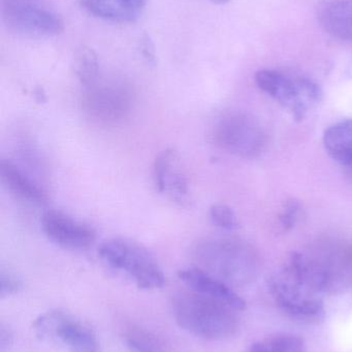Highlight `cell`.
<instances>
[{"label":"cell","instance_id":"22","mask_svg":"<svg viewBox=\"0 0 352 352\" xmlns=\"http://www.w3.org/2000/svg\"><path fill=\"white\" fill-rule=\"evenodd\" d=\"M22 289V281L14 273L2 269L0 273V296L1 298L16 295Z\"/></svg>","mask_w":352,"mask_h":352},{"label":"cell","instance_id":"12","mask_svg":"<svg viewBox=\"0 0 352 352\" xmlns=\"http://www.w3.org/2000/svg\"><path fill=\"white\" fill-rule=\"evenodd\" d=\"M330 283L331 293L352 283V244L332 242L310 252Z\"/></svg>","mask_w":352,"mask_h":352},{"label":"cell","instance_id":"14","mask_svg":"<svg viewBox=\"0 0 352 352\" xmlns=\"http://www.w3.org/2000/svg\"><path fill=\"white\" fill-rule=\"evenodd\" d=\"M89 14L114 23H134L142 16L147 0H80Z\"/></svg>","mask_w":352,"mask_h":352},{"label":"cell","instance_id":"16","mask_svg":"<svg viewBox=\"0 0 352 352\" xmlns=\"http://www.w3.org/2000/svg\"><path fill=\"white\" fill-rule=\"evenodd\" d=\"M0 176L4 186L18 198L37 205L48 202L47 192L12 161H1Z\"/></svg>","mask_w":352,"mask_h":352},{"label":"cell","instance_id":"17","mask_svg":"<svg viewBox=\"0 0 352 352\" xmlns=\"http://www.w3.org/2000/svg\"><path fill=\"white\" fill-rule=\"evenodd\" d=\"M324 144L336 162L352 171V119L330 126L324 131Z\"/></svg>","mask_w":352,"mask_h":352},{"label":"cell","instance_id":"24","mask_svg":"<svg viewBox=\"0 0 352 352\" xmlns=\"http://www.w3.org/2000/svg\"><path fill=\"white\" fill-rule=\"evenodd\" d=\"M12 340H14V337H12V331L1 324L0 326V351H8L12 346Z\"/></svg>","mask_w":352,"mask_h":352},{"label":"cell","instance_id":"1","mask_svg":"<svg viewBox=\"0 0 352 352\" xmlns=\"http://www.w3.org/2000/svg\"><path fill=\"white\" fill-rule=\"evenodd\" d=\"M192 254L198 268L231 287L250 285L260 273L256 250L236 238H205L194 245Z\"/></svg>","mask_w":352,"mask_h":352},{"label":"cell","instance_id":"11","mask_svg":"<svg viewBox=\"0 0 352 352\" xmlns=\"http://www.w3.org/2000/svg\"><path fill=\"white\" fill-rule=\"evenodd\" d=\"M41 223V230L48 239L65 250H87L96 240L97 234L94 228L62 211H45Z\"/></svg>","mask_w":352,"mask_h":352},{"label":"cell","instance_id":"18","mask_svg":"<svg viewBox=\"0 0 352 352\" xmlns=\"http://www.w3.org/2000/svg\"><path fill=\"white\" fill-rule=\"evenodd\" d=\"M122 338L130 352H167L161 337L136 324L126 327Z\"/></svg>","mask_w":352,"mask_h":352},{"label":"cell","instance_id":"3","mask_svg":"<svg viewBox=\"0 0 352 352\" xmlns=\"http://www.w3.org/2000/svg\"><path fill=\"white\" fill-rule=\"evenodd\" d=\"M99 256L114 270L127 274L138 289L152 291L165 287L163 269L152 254L138 242L127 238H111L99 245Z\"/></svg>","mask_w":352,"mask_h":352},{"label":"cell","instance_id":"4","mask_svg":"<svg viewBox=\"0 0 352 352\" xmlns=\"http://www.w3.org/2000/svg\"><path fill=\"white\" fill-rule=\"evenodd\" d=\"M256 84L298 120L304 119L322 99L320 85L302 74L278 69L256 72Z\"/></svg>","mask_w":352,"mask_h":352},{"label":"cell","instance_id":"5","mask_svg":"<svg viewBox=\"0 0 352 352\" xmlns=\"http://www.w3.org/2000/svg\"><path fill=\"white\" fill-rule=\"evenodd\" d=\"M270 291L279 310L293 320L320 324L326 318L322 295L300 280L287 267L271 278Z\"/></svg>","mask_w":352,"mask_h":352},{"label":"cell","instance_id":"23","mask_svg":"<svg viewBox=\"0 0 352 352\" xmlns=\"http://www.w3.org/2000/svg\"><path fill=\"white\" fill-rule=\"evenodd\" d=\"M300 204L296 201L291 200L285 204L282 212L279 215L281 226L284 230H291L295 227L298 219H299Z\"/></svg>","mask_w":352,"mask_h":352},{"label":"cell","instance_id":"25","mask_svg":"<svg viewBox=\"0 0 352 352\" xmlns=\"http://www.w3.org/2000/svg\"><path fill=\"white\" fill-rule=\"evenodd\" d=\"M144 43H143V55L145 56V58H146L147 60H148L149 62H151V63H153V62L155 61V51H154V47H153V45H151L150 39L147 37L146 39H144Z\"/></svg>","mask_w":352,"mask_h":352},{"label":"cell","instance_id":"21","mask_svg":"<svg viewBox=\"0 0 352 352\" xmlns=\"http://www.w3.org/2000/svg\"><path fill=\"white\" fill-rule=\"evenodd\" d=\"M211 221L217 227L227 231H235L240 227L237 215L234 212L231 207L225 204H214L211 206L210 211Z\"/></svg>","mask_w":352,"mask_h":352},{"label":"cell","instance_id":"19","mask_svg":"<svg viewBox=\"0 0 352 352\" xmlns=\"http://www.w3.org/2000/svg\"><path fill=\"white\" fill-rule=\"evenodd\" d=\"M74 70L84 89L90 88L101 80L99 57L91 47L86 45L76 52Z\"/></svg>","mask_w":352,"mask_h":352},{"label":"cell","instance_id":"7","mask_svg":"<svg viewBox=\"0 0 352 352\" xmlns=\"http://www.w3.org/2000/svg\"><path fill=\"white\" fill-rule=\"evenodd\" d=\"M215 144L225 152L254 158L266 148L265 130L256 119L241 111H227L220 116L213 127Z\"/></svg>","mask_w":352,"mask_h":352},{"label":"cell","instance_id":"13","mask_svg":"<svg viewBox=\"0 0 352 352\" xmlns=\"http://www.w3.org/2000/svg\"><path fill=\"white\" fill-rule=\"evenodd\" d=\"M178 276L196 293L222 302L238 311L246 309V302L234 291L233 287L198 267L182 269L178 272Z\"/></svg>","mask_w":352,"mask_h":352},{"label":"cell","instance_id":"9","mask_svg":"<svg viewBox=\"0 0 352 352\" xmlns=\"http://www.w3.org/2000/svg\"><path fill=\"white\" fill-rule=\"evenodd\" d=\"M83 104L93 119L103 123H115L132 111L134 94L123 82L99 80L90 88L85 89Z\"/></svg>","mask_w":352,"mask_h":352},{"label":"cell","instance_id":"20","mask_svg":"<svg viewBox=\"0 0 352 352\" xmlns=\"http://www.w3.org/2000/svg\"><path fill=\"white\" fill-rule=\"evenodd\" d=\"M305 343L299 336L276 334L253 343L248 352H305Z\"/></svg>","mask_w":352,"mask_h":352},{"label":"cell","instance_id":"6","mask_svg":"<svg viewBox=\"0 0 352 352\" xmlns=\"http://www.w3.org/2000/svg\"><path fill=\"white\" fill-rule=\"evenodd\" d=\"M1 16L6 28L22 36H56L64 29L61 16L45 0H1Z\"/></svg>","mask_w":352,"mask_h":352},{"label":"cell","instance_id":"10","mask_svg":"<svg viewBox=\"0 0 352 352\" xmlns=\"http://www.w3.org/2000/svg\"><path fill=\"white\" fill-rule=\"evenodd\" d=\"M153 184L161 194L165 195L179 206H189L191 202L187 173L179 153L167 148L157 155L152 166Z\"/></svg>","mask_w":352,"mask_h":352},{"label":"cell","instance_id":"15","mask_svg":"<svg viewBox=\"0 0 352 352\" xmlns=\"http://www.w3.org/2000/svg\"><path fill=\"white\" fill-rule=\"evenodd\" d=\"M320 26L334 38L352 43V0H330L318 10Z\"/></svg>","mask_w":352,"mask_h":352},{"label":"cell","instance_id":"2","mask_svg":"<svg viewBox=\"0 0 352 352\" xmlns=\"http://www.w3.org/2000/svg\"><path fill=\"white\" fill-rule=\"evenodd\" d=\"M172 310L180 328L198 338L225 340L239 329L238 310L192 289L174 295Z\"/></svg>","mask_w":352,"mask_h":352},{"label":"cell","instance_id":"26","mask_svg":"<svg viewBox=\"0 0 352 352\" xmlns=\"http://www.w3.org/2000/svg\"><path fill=\"white\" fill-rule=\"evenodd\" d=\"M210 1L214 2L216 4H225L231 1V0H210Z\"/></svg>","mask_w":352,"mask_h":352},{"label":"cell","instance_id":"8","mask_svg":"<svg viewBox=\"0 0 352 352\" xmlns=\"http://www.w3.org/2000/svg\"><path fill=\"white\" fill-rule=\"evenodd\" d=\"M32 329L41 340L59 341L68 352H99L94 331L64 310L41 314L33 322Z\"/></svg>","mask_w":352,"mask_h":352}]
</instances>
